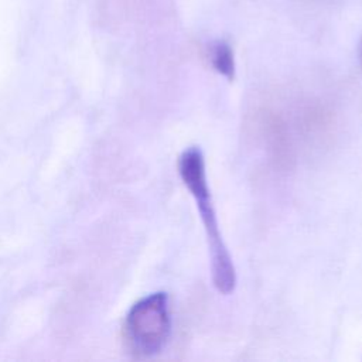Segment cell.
Listing matches in <instances>:
<instances>
[{
    "mask_svg": "<svg viewBox=\"0 0 362 362\" xmlns=\"http://www.w3.org/2000/svg\"><path fill=\"white\" fill-rule=\"evenodd\" d=\"M178 173L184 185L192 195L204 223L211 259L212 283L219 293L230 294L236 286V272L219 230L211 189L206 181L204 154L198 147H189L182 151L178 160Z\"/></svg>",
    "mask_w": 362,
    "mask_h": 362,
    "instance_id": "1",
    "label": "cell"
},
{
    "mask_svg": "<svg viewBox=\"0 0 362 362\" xmlns=\"http://www.w3.org/2000/svg\"><path fill=\"white\" fill-rule=\"evenodd\" d=\"M170 329L171 320L165 293H153L139 300L126 317V337L133 349L143 355L158 352L167 342Z\"/></svg>",
    "mask_w": 362,
    "mask_h": 362,
    "instance_id": "2",
    "label": "cell"
},
{
    "mask_svg": "<svg viewBox=\"0 0 362 362\" xmlns=\"http://www.w3.org/2000/svg\"><path fill=\"white\" fill-rule=\"evenodd\" d=\"M211 64L214 69L232 81L235 76V58L233 51L225 41H218L211 47Z\"/></svg>",
    "mask_w": 362,
    "mask_h": 362,
    "instance_id": "3",
    "label": "cell"
}]
</instances>
